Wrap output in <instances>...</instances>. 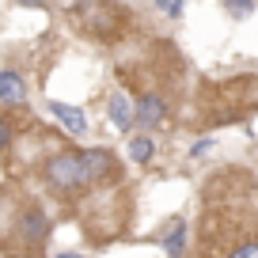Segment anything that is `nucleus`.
<instances>
[{
    "instance_id": "obj_3",
    "label": "nucleus",
    "mask_w": 258,
    "mask_h": 258,
    "mask_svg": "<svg viewBox=\"0 0 258 258\" xmlns=\"http://www.w3.org/2000/svg\"><path fill=\"white\" fill-rule=\"evenodd\" d=\"M160 247H163V254H167V258H182V250H186V220L182 217H175V220L163 224Z\"/></svg>"
},
{
    "instance_id": "obj_1",
    "label": "nucleus",
    "mask_w": 258,
    "mask_h": 258,
    "mask_svg": "<svg viewBox=\"0 0 258 258\" xmlns=\"http://www.w3.org/2000/svg\"><path fill=\"white\" fill-rule=\"evenodd\" d=\"M46 178H49V186H57V190H80V186L91 182V175H88V167H84V156L80 152L53 156L49 167H46Z\"/></svg>"
},
{
    "instance_id": "obj_5",
    "label": "nucleus",
    "mask_w": 258,
    "mask_h": 258,
    "mask_svg": "<svg viewBox=\"0 0 258 258\" xmlns=\"http://www.w3.org/2000/svg\"><path fill=\"white\" fill-rule=\"evenodd\" d=\"M133 114H137V121H141L145 129H156L163 118H167V106H163L160 95H141L137 106H133Z\"/></svg>"
},
{
    "instance_id": "obj_12",
    "label": "nucleus",
    "mask_w": 258,
    "mask_h": 258,
    "mask_svg": "<svg viewBox=\"0 0 258 258\" xmlns=\"http://www.w3.org/2000/svg\"><path fill=\"white\" fill-rule=\"evenodd\" d=\"M182 4H186V0H156V8H160L163 16H171V19H175L178 12H182Z\"/></svg>"
},
{
    "instance_id": "obj_14",
    "label": "nucleus",
    "mask_w": 258,
    "mask_h": 258,
    "mask_svg": "<svg viewBox=\"0 0 258 258\" xmlns=\"http://www.w3.org/2000/svg\"><path fill=\"white\" fill-rule=\"evenodd\" d=\"M8 137H12V129H8V121H4V118H0V148H4V145H8Z\"/></svg>"
},
{
    "instance_id": "obj_15",
    "label": "nucleus",
    "mask_w": 258,
    "mask_h": 258,
    "mask_svg": "<svg viewBox=\"0 0 258 258\" xmlns=\"http://www.w3.org/2000/svg\"><path fill=\"white\" fill-rule=\"evenodd\" d=\"M16 4H23V8H42V0H16Z\"/></svg>"
},
{
    "instance_id": "obj_6",
    "label": "nucleus",
    "mask_w": 258,
    "mask_h": 258,
    "mask_svg": "<svg viewBox=\"0 0 258 258\" xmlns=\"http://www.w3.org/2000/svg\"><path fill=\"white\" fill-rule=\"evenodd\" d=\"M106 114H110L114 129H121V133H129L133 129V121H137V114H133V103L125 99V91H114L110 103H106Z\"/></svg>"
},
{
    "instance_id": "obj_11",
    "label": "nucleus",
    "mask_w": 258,
    "mask_h": 258,
    "mask_svg": "<svg viewBox=\"0 0 258 258\" xmlns=\"http://www.w3.org/2000/svg\"><path fill=\"white\" fill-rule=\"evenodd\" d=\"M228 258H258V239H250V243H239V247H235Z\"/></svg>"
},
{
    "instance_id": "obj_7",
    "label": "nucleus",
    "mask_w": 258,
    "mask_h": 258,
    "mask_svg": "<svg viewBox=\"0 0 258 258\" xmlns=\"http://www.w3.org/2000/svg\"><path fill=\"white\" fill-rule=\"evenodd\" d=\"M19 232L27 235V243H42L46 239V232H49V220H46V213L38 209V205H31V209L19 217Z\"/></svg>"
},
{
    "instance_id": "obj_9",
    "label": "nucleus",
    "mask_w": 258,
    "mask_h": 258,
    "mask_svg": "<svg viewBox=\"0 0 258 258\" xmlns=\"http://www.w3.org/2000/svg\"><path fill=\"white\" fill-rule=\"evenodd\" d=\"M152 156H156V141L148 137V133H137V137H129V160L133 163H152Z\"/></svg>"
},
{
    "instance_id": "obj_16",
    "label": "nucleus",
    "mask_w": 258,
    "mask_h": 258,
    "mask_svg": "<svg viewBox=\"0 0 258 258\" xmlns=\"http://www.w3.org/2000/svg\"><path fill=\"white\" fill-rule=\"evenodd\" d=\"M53 258H84V254H76V250H61V254H53Z\"/></svg>"
},
{
    "instance_id": "obj_13",
    "label": "nucleus",
    "mask_w": 258,
    "mask_h": 258,
    "mask_svg": "<svg viewBox=\"0 0 258 258\" xmlns=\"http://www.w3.org/2000/svg\"><path fill=\"white\" fill-rule=\"evenodd\" d=\"M209 148H213V141H209V137H202V141H198V145L190 148V156H194V160H202V156L209 152Z\"/></svg>"
},
{
    "instance_id": "obj_8",
    "label": "nucleus",
    "mask_w": 258,
    "mask_h": 258,
    "mask_svg": "<svg viewBox=\"0 0 258 258\" xmlns=\"http://www.w3.org/2000/svg\"><path fill=\"white\" fill-rule=\"evenodd\" d=\"M23 99H27V84H23V76L12 73V69H4V73H0V103L19 106Z\"/></svg>"
},
{
    "instance_id": "obj_2",
    "label": "nucleus",
    "mask_w": 258,
    "mask_h": 258,
    "mask_svg": "<svg viewBox=\"0 0 258 258\" xmlns=\"http://www.w3.org/2000/svg\"><path fill=\"white\" fill-rule=\"evenodd\" d=\"M80 156H84V167H88L91 182H95V178H118V160H114L106 148H88V152H80Z\"/></svg>"
},
{
    "instance_id": "obj_4",
    "label": "nucleus",
    "mask_w": 258,
    "mask_h": 258,
    "mask_svg": "<svg viewBox=\"0 0 258 258\" xmlns=\"http://www.w3.org/2000/svg\"><path fill=\"white\" fill-rule=\"evenodd\" d=\"M49 114H53V118L61 121L69 133H76V137L88 129V114H84L80 106H73V103H61V99H53V103H49Z\"/></svg>"
},
{
    "instance_id": "obj_10",
    "label": "nucleus",
    "mask_w": 258,
    "mask_h": 258,
    "mask_svg": "<svg viewBox=\"0 0 258 258\" xmlns=\"http://www.w3.org/2000/svg\"><path fill=\"white\" fill-rule=\"evenodd\" d=\"M224 12L232 19H247L250 12H254V0H224Z\"/></svg>"
}]
</instances>
